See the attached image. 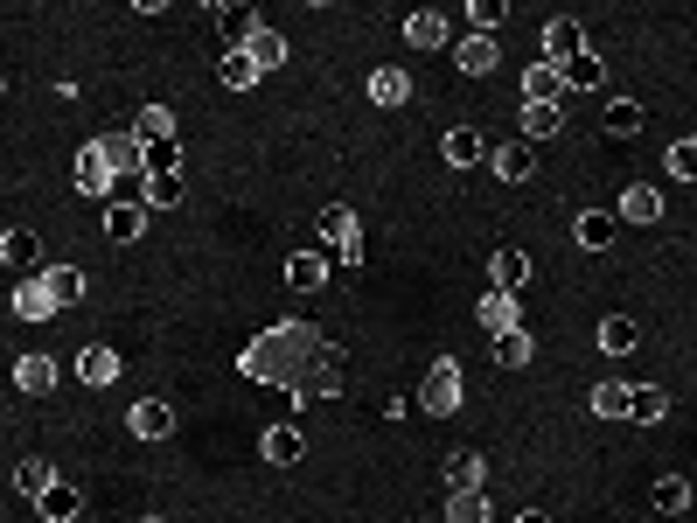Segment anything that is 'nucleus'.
Instances as JSON below:
<instances>
[{"mask_svg":"<svg viewBox=\"0 0 697 523\" xmlns=\"http://www.w3.org/2000/svg\"><path fill=\"white\" fill-rule=\"evenodd\" d=\"M210 22L223 28V49H244V43H252V28H258V14L244 8V0H231V8L217 0V8H210Z\"/></svg>","mask_w":697,"mask_h":523,"instance_id":"11","label":"nucleus"},{"mask_svg":"<svg viewBox=\"0 0 697 523\" xmlns=\"http://www.w3.org/2000/svg\"><path fill=\"white\" fill-rule=\"evenodd\" d=\"M35 279L49 287V301H56V307H78V301H84V272H78V266H43Z\"/></svg>","mask_w":697,"mask_h":523,"instance_id":"19","label":"nucleus"},{"mask_svg":"<svg viewBox=\"0 0 697 523\" xmlns=\"http://www.w3.org/2000/svg\"><path fill=\"white\" fill-rule=\"evenodd\" d=\"M593 412H600V419H620V412H628V384H614V377L593 384Z\"/></svg>","mask_w":697,"mask_h":523,"instance_id":"44","label":"nucleus"},{"mask_svg":"<svg viewBox=\"0 0 697 523\" xmlns=\"http://www.w3.org/2000/svg\"><path fill=\"white\" fill-rule=\"evenodd\" d=\"M258 446H266V461H272V468H293V461H300V454H307V440H300V433H293V426H272V433H266V440H258Z\"/></svg>","mask_w":697,"mask_h":523,"instance_id":"31","label":"nucleus"},{"mask_svg":"<svg viewBox=\"0 0 697 523\" xmlns=\"http://www.w3.org/2000/svg\"><path fill=\"white\" fill-rule=\"evenodd\" d=\"M0 258H8L14 272H43V237H35V231H8V237H0Z\"/></svg>","mask_w":697,"mask_h":523,"instance_id":"18","label":"nucleus"},{"mask_svg":"<svg viewBox=\"0 0 697 523\" xmlns=\"http://www.w3.org/2000/svg\"><path fill=\"white\" fill-rule=\"evenodd\" d=\"M140 523H167V516H140Z\"/></svg>","mask_w":697,"mask_h":523,"instance_id":"47","label":"nucleus"},{"mask_svg":"<svg viewBox=\"0 0 697 523\" xmlns=\"http://www.w3.org/2000/svg\"><path fill=\"white\" fill-rule=\"evenodd\" d=\"M440 154H446V167H481L488 161V140L475 133V126H454V133L440 140Z\"/></svg>","mask_w":697,"mask_h":523,"instance_id":"15","label":"nucleus"},{"mask_svg":"<svg viewBox=\"0 0 697 523\" xmlns=\"http://www.w3.org/2000/svg\"><path fill=\"white\" fill-rule=\"evenodd\" d=\"M579 49H586V28H579V22H565V14H558V22H544V63H572V56Z\"/></svg>","mask_w":697,"mask_h":523,"instance_id":"10","label":"nucleus"},{"mask_svg":"<svg viewBox=\"0 0 697 523\" xmlns=\"http://www.w3.org/2000/svg\"><path fill=\"white\" fill-rule=\"evenodd\" d=\"M14 391H28V398L56 391V363L49 357H14Z\"/></svg>","mask_w":697,"mask_h":523,"instance_id":"22","label":"nucleus"},{"mask_svg":"<svg viewBox=\"0 0 697 523\" xmlns=\"http://www.w3.org/2000/svg\"><path fill=\"white\" fill-rule=\"evenodd\" d=\"M370 98L384 105V112H391V105H405V98H411V78H405V70H391V63H384V70H370Z\"/></svg>","mask_w":697,"mask_h":523,"instance_id":"27","label":"nucleus"},{"mask_svg":"<svg viewBox=\"0 0 697 523\" xmlns=\"http://www.w3.org/2000/svg\"><path fill=\"white\" fill-rule=\"evenodd\" d=\"M78 189L112 202V167H105V154H98V147H84V154H78Z\"/></svg>","mask_w":697,"mask_h":523,"instance_id":"26","label":"nucleus"},{"mask_svg":"<svg viewBox=\"0 0 697 523\" xmlns=\"http://www.w3.org/2000/svg\"><path fill=\"white\" fill-rule=\"evenodd\" d=\"M488 167H496V182H531L537 175V147L531 140H502V147H488Z\"/></svg>","mask_w":697,"mask_h":523,"instance_id":"5","label":"nucleus"},{"mask_svg":"<svg viewBox=\"0 0 697 523\" xmlns=\"http://www.w3.org/2000/svg\"><path fill=\"white\" fill-rule=\"evenodd\" d=\"M670 523H676V516H670Z\"/></svg>","mask_w":697,"mask_h":523,"instance_id":"49","label":"nucleus"},{"mask_svg":"<svg viewBox=\"0 0 697 523\" xmlns=\"http://www.w3.org/2000/svg\"><path fill=\"white\" fill-rule=\"evenodd\" d=\"M558 78H565V91H600V78H607V63H600L593 49H579L572 63H558Z\"/></svg>","mask_w":697,"mask_h":523,"instance_id":"24","label":"nucleus"},{"mask_svg":"<svg viewBox=\"0 0 697 523\" xmlns=\"http://www.w3.org/2000/svg\"><path fill=\"white\" fill-rule=\"evenodd\" d=\"M620 419H635V426L670 419V391L663 384H628V412H620Z\"/></svg>","mask_w":697,"mask_h":523,"instance_id":"12","label":"nucleus"},{"mask_svg":"<svg viewBox=\"0 0 697 523\" xmlns=\"http://www.w3.org/2000/svg\"><path fill=\"white\" fill-rule=\"evenodd\" d=\"M49 481H56V475H49V461H22V468H14V496H28V502H35V496L49 489Z\"/></svg>","mask_w":697,"mask_h":523,"instance_id":"41","label":"nucleus"},{"mask_svg":"<svg viewBox=\"0 0 697 523\" xmlns=\"http://www.w3.org/2000/svg\"><path fill=\"white\" fill-rule=\"evenodd\" d=\"M697 175V140H670V182H690Z\"/></svg>","mask_w":697,"mask_h":523,"instance_id":"45","label":"nucleus"},{"mask_svg":"<svg viewBox=\"0 0 697 523\" xmlns=\"http://www.w3.org/2000/svg\"><path fill=\"white\" fill-rule=\"evenodd\" d=\"M126 426H133V440H167V433H175V405H167V398H140L133 412H126Z\"/></svg>","mask_w":697,"mask_h":523,"instance_id":"9","label":"nucleus"},{"mask_svg":"<svg viewBox=\"0 0 697 523\" xmlns=\"http://www.w3.org/2000/svg\"><path fill=\"white\" fill-rule=\"evenodd\" d=\"M322 342H328L322 328H307V322H279V328H266V335H252V342H244L237 370H244L252 384H272V391H287V384L300 377V363H307Z\"/></svg>","mask_w":697,"mask_h":523,"instance_id":"1","label":"nucleus"},{"mask_svg":"<svg viewBox=\"0 0 697 523\" xmlns=\"http://www.w3.org/2000/svg\"><path fill=\"white\" fill-rule=\"evenodd\" d=\"M620 217H628V223H655V217H663V189H642V182L620 189Z\"/></svg>","mask_w":697,"mask_h":523,"instance_id":"29","label":"nucleus"},{"mask_svg":"<svg viewBox=\"0 0 697 523\" xmlns=\"http://www.w3.org/2000/svg\"><path fill=\"white\" fill-rule=\"evenodd\" d=\"M98 154H105V167H112V182H140V154H147V147H140L133 133H105Z\"/></svg>","mask_w":697,"mask_h":523,"instance_id":"8","label":"nucleus"},{"mask_svg":"<svg viewBox=\"0 0 697 523\" xmlns=\"http://www.w3.org/2000/svg\"><path fill=\"white\" fill-rule=\"evenodd\" d=\"M475 322H481L488 335H510V328H523V301H510V293H488V301H475Z\"/></svg>","mask_w":697,"mask_h":523,"instance_id":"13","label":"nucleus"},{"mask_svg":"<svg viewBox=\"0 0 697 523\" xmlns=\"http://www.w3.org/2000/svg\"><path fill=\"white\" fill-rule=\"evenodd\" d=\"M119 370H126V357H112L105 342L78 349V377H84V384H98V391H105V384H119Z\"/></svg>","mask_w":697,"mask_h":523,"instance_id":"16","label":"nucleus"},{"mask_svg":"<svg viewBox=\"0 0 697 523\" xmlns=\"http://www.w3.org/2000/svg\"><path fill=\"white\" fill-rule=\"evenodd\" d=\"M642 119H649V112H642V105H635V98H607V133H614V140H628V133H642Z\"/></svg>","mask_w":697,"mask_h":523,"instance_id":"39","label":"nucleus"},{"mask_svg":"<svg viewBox=\"0 0 697 523\" xmlns=\"http://www.w3.org/2000/svg\"><path fill=\"white\" fill-rule=\"evenodd\" d=\"M537 357V342H531V328H510V335H496V363L502 370H523Z\"/></svg>","mask_w":697,"mask_h":523,"instance_id":"37","label":"nucleus"},{"mask_svg":"<svg viewBox=\"0 0 697 523\" xmlns=\"http://www.w3.org/2000/svg\"><path fill=\"white\" fill-rule=\"evenodd\" d=\"M488 287H496V293H510V301H516V293H523V287H531V252H516V245H502L496 258H488Z\"/></svg>","mask_w":697,"mask_h":523,"instance_id":"4","label":"nucleus"},{"mask_svg":"<svg viewBox=\"0 0 697 523\" xmlns=\"http://www.w3.org/2000/svg\"><path fill=\"white\" fill-rule=\"evenodd\" d=\"M14 314H22V322H49V314H56V301H49V287H43V279L14 287Z\"/></svg>","mask_w":697,"mask_h":523,"instance_id":"36","label":"nucleus"},{"mask_svg":"<svg viewBox=\"0 0 697 523\" xmlns=\"http://www.w3.org/2000/svg\"><path fill=\"white\" fill-rule=\"evenodd\" d=\"M635 342H642V328H635L628 314H607V322H600V349H607V357H628Z\"/></svg>","mask_w":697,"mask_h":523,"instance_id":"32","label":"nucleus"},{"mask_svg":"<svg viewBox=\"0 0 697 523\" xmlns=\"http://www.w3.org/2000/svg\"><path fill=\"white\" fill-rule=\"evenodd\" d=\"M182 202V175L175 182H140V210H175Z\"/></svg>","mask_w":697,"mask_h":523,"instance_id":"43","label":"nucleus"},{"mask_svg":"<svg viewBox=\"0 0 697 523\" xmlns=\"http://www.w3.org/2000/svg\"><path fill=\"white\" fill-rule=\"evenodd\" d=\"M322 279H328V258H322V252H293V258H287V287H293V293H314Z\"/></svg>","mask_w":697,"mask_h":523,"instance_id":"25","label":"nucleus"},{"mask_svg":"<svg viewBox=\"0 0 697 523\" xmlns=\"http://www.w3.org/2000/svg\"><path fill=\"white\" fill-rule=\"evenodd\" d=\"M572 237H579L586 252H607V245H614V217H607V210H586V217L572 223Z\"/></svg>","mask_w":697,"mask_h":523,"instance_id":"35","label":"nucleus"},{"mask_svg":"<svg viewBox=\"0 0 697 523\" xmlns=\"http://www.w3.org/2000/svg\"><path fill=\"white\" fill-rule=\"evenodd\" d=\"M467 22H475V35H496L510 22V8H502V0H467Z\"/></svg>","mask_w":697,"mask_h":523,"instance_id":"42","label":"nucleus"},{"mask_svg":"<svg viewBox=\"0 0 697 523\" xmlns=\"http://www.w3.org/2000/svg\"><path fill=\"white\" fill-rule=\"evenodd\" d=\"M217 78H223V84H231V91H252V84H258V63H252V56H244V49H223V63H217Z\"/></svg>","mask_w":697,"mask_h":523,"instance_id":"40","label":"nucleus"},{"mask_svg":"<svg viewBox=\"0 0 697 523\" xmlns=\"http://www.w3.org/2000/svg\"><path fill=\"white\" fill-rule=\"evenodd\" d=\"M551 133H565V112L558 105H523V140H551Z\"/></svg>","mask_w":697,"mask_h":523,"instance_id":"34","label":"nucleus"},{"mask_svg":"<svg viewBox=\"0 0 697 523\" xmlns=\"http://www.w3.org/2000/svg\"><path fill=\"white\" fill-rule=\"evenodd\" d=\"M35 510H43L49 523H84V489L78 481H49V489L35 496Z\"/></svg>","mask_w":697,"mask_h":523,"instance_id":"7","label":"nucleus"},{"mask_svg":"<svg viewBox=\"0 0 697 523\" xmlns=\"http://www.w3.org/2000/svg\"><path fill=\"white\" fill-rule=\"evenodd\" d=\"M481 454L475 446H461V454H446V489H481Z\"/></svg>","mask_w":697,"mask_h":523,"instance_id":"33","label":"nucleus"},{"mask_svg":"<svg viewBox=\"0 0 697 523\" xmlns=\"http://www.w3.org/2000/svg\"><path fill=\"white\" fill-rule=\"evenodd\" d=\"M496 63H502L496 35H461V43H454V70H461V78H488Z\"/></svg>","mask_w":697,"mask_h":523,"instance_id":"6","label":"nucleus"},{"mask_svg":"<svg viewBox=\"0 0 697 523\" xmlns=\"http://www.w3.org/2000/svg\"><path fill=\"white\" fill-rule=\"evenodd\" d=\"M342 384H349V370H342V349L335 342H322L307 363H300V377L279 391L287 405H307V398H342Z\"/></svg>","mask_w":697,"mask_h":523,"instance_id":"2","label":"nucleus"},{"mask_svg":"<svg viewBox=\"0 0 697 523\" xmlns=\"http://www.w3.org/2000/svg\"><path fill=\"white\" fill-rule=\"evenodd\" d=\"M649 502H655L663 516H684V510H690V481H684V475H663V481L649 489Z\"/></svg>","mask_w":697,"mask_h":523,"instance_id":"38","label":"nucleus"},{"mask_svg":"<svg viewBox=\"0 0 697 523\" xmlns=\"http://www.w3.org/2000/svg\"><path fill=\"white\" fill-rule=\"evenodd\" d=\"M244 56H252V63H258V78H266V70H279V63H287V35L258 22V28H252V43H244Z\"/></svg>","mask_w":697,"mask_h":523,"instance_id":"17","label":"nucleus"},{"mask_svg":"<svg viewBox=\"0 0 697 523\" xmlns=\"http://www.w3.org/2000/svg\"><path fill=\"white\" fill-rule=\"evenodd\" d=\"M140 231H147L140 202H105V237H112V245H140Z\"/></svg>","mask_w":697,"mask_h":523,"instance_id":"14","label":"nucleus"},{"mask_svg":"<svg viewBox=\"0 0 697 523\" xmlns=\"http://www.w3.org/2000/svg\"><path fill=\"white\" fill-rule=\"evenodd\" d=\"M419 412H461V363L454 357H440V363H432L426 370V384H419Z\"/></svg>","mask_w":697,"mask_h":523,"instance_id":"3","label":"nucleus"},{"mask_svg":"<svg viewBox=\"0 0 697 523\" xmlns=\"http://www.w3.org/2000/svg\"><path fill=\"white\" fill-rule=\"evenodd\" d=\"M516 523H551V516H544V510H523V516H516Z\"/></svg>","mask_w":697,"mask_h":523,"instance_id":"46","label":"nucleus"},{"mask_svg":"<svg viewBox=\"0 0 697 523\" xmlns=\"http://www.w3.org/2000/svg\"><path fill=\"white\" fill-rule=\"evenodd\" d=\"M405 43H411V49H446V14H440V8H419V14L405 22Z\"/></svg>","mask_w":697,"mask_h":523,"instance_id":"20","label":"nucleus"},{"mask_svg":"<svg viewBox=\"0 0 697 523\" xmlns=\"http://www.w3.org/2000/svg\"><path fill=\"white\" fill-rule=\"evenodd\" d=\"M322 237H328V245H356V237H363V223H356L349 202H328V210H322Z\"/></svg>","mask_w":697,"mask_h":523,"instance_id":"30","label":"nucleus"},{"mask_svg":"<svg viewBox=\"0 0 697 523\" xmlns=\"http://www.w3.org/2000/svg\"><path fill=\"white\" fill-rule=\"evenodd\" d=\"M446 523H496L481 489H446Z\"/></svg>","mask_w":697,"mask_h":523,"instance_id":"23","label":"nucleus"},{"mask_svg":"<svg viewBox=\"0 0 697 523\" xmlns=\"http://www.w3.org/2000/svg\"><path fill=\"white\" fill-rule=\"evenodd\" d=\"M558 91H565V78H558V70L537 56V63L523 70V105H558Z\"/></svg>","mask_w":697,"mask_h":523,"instance_id":"21","label":"nucleus"},{"mask_svg":"<svg viewBox=\"0 0 697 523\" xmlns=\"http://www.w3.org/2000/svg\"><path fill=\"white\" fill-rule=\"evenodd\" d=\"M0 98H8V78H0Z\"/></svg>","mask_w":697,"mask_h":523,"instance_id":"48","label":"nucleus"},{"mask_svg":"<svg viewBox=\"0 0 697 523\" xmlns=\"http://www.w3.org/2000/svg\"><path fill=\"white\" fill-rule=\"evenodd\" d=\"M133 140L147 147V140H175V112L167 105H140L133 112Z\"/></svg>","mask_w":697,"mask_h":523,"instance_id":"28","label":"nucleus"}]
</instances>
